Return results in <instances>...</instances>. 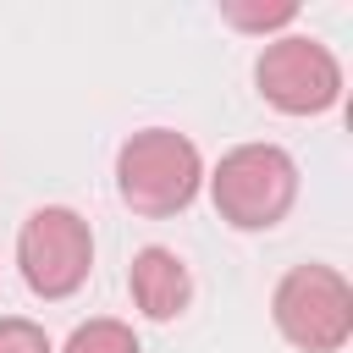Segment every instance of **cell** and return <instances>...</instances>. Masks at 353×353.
Returning a JSON list of instances; mask_svg holds the SVG:
<instances>
[{"instance_id": "obj_7", "label": "cell", "mask_w": 353, "mask_h": 353, "mask_svg": "<svg viewBox=\"0 0 353 353\" xmlns=\"http://www.w3.org/2000/svg\"><path fill=\"white\" fill-rule=\"evenodd\" d=\"M66 353H138V336L121 320H88V325L72 331Z\"/></svg>"}, {"instance_id": "obj_3", "label": "cell", "mask_w": 353, "mask_h": 353, "mask_svg": "<svg viewBox=\"0 0 353 353\" xmlns=\"http://www.w3.org/2000/svg\"><path fill=\"white\" fill-rule=\"evenodd\" d=\"M276 325L303 353H336L353 336V287L331 265H292L270 298Z\"/></svg>"}, {"instance_id": "obj_1", "label": "cell", "mask_w": 353, "mask_h": 353, "mask_svg": "<svg viewBox=\"0 0 353 353\" xmlns=\"http://www.w3.org/2000/svg\"><path fill=\"white\" fill-rule=\"evenodd\" d=\"M204 182V165H199V149L171 132V127H149V132H132L116 154V188L121 199L138 210V215H176L193 204Z\"/></svg>"}, {"instance_id": "obj_2", "label": "cell", "mask_w": 353, "mask_h": 353, "mask_svg": "<svg viewBox=\"0 0 353 353\" xmlns=\"http://www.w3.org/2000/svg\"><path fill=\"white\" fill-rule=\"evenodd\" d=\"M210 193H215L221 221H232L237 232H265V226H276L292 210V199H298V165L276 143H237L215 165Z\"/></svg>"}, {"instance_id": "obj_9", "label": "cell", "mask_w": 353, "mask_h": 353, "mask_svg": "<svg viewBox=\"0 0 353 353\" xmlns=\"http://www.w3.org/2000/svg\"><path fill=\"white\" fill-rule=\"evenodd\" d=\"M226 17L237 28H281V22L298 17V6L292 0H281V6H226Z\"/></svg>"}, {"instance_id": "obj_4", "label": "cell", "mask_w": 353, "mask_h": 353, "mask_svg": "<svg viewBox=\"0 0 353 353\" xmlns=\"http://www.w3.org/2000/svg\"><path fill=\"white\" fill-rule=\"evenodd\" d=\"M17 265H22V281L39 298H72L88 281V265H94L88 221L66 204L33 210L17 232Z\"/></svg>"}, {"instance_id": "obj_5", "label": "cell", "mask_w": 353, "mask_h": 353, "mask_svg": "<svg viewBox=\"0 0 353 353\" xmlns=\"http://www.w3.org/2000/svg\"><path fill=\"white\" fill-rule=\"evenodd\" d=\"M254 83L259 94L287 110V116H314V110H331L336 94H342V66L336 55L320 44V39H303V33H287L276 44H265L259 66H254Z\"/></svg>"}, {"instance_id": "obj_8", "label": "cell", "mask_w": 353, "mask_h": 353, "mask_svg": "<svg viewBox=\"0 0 353 353\" xmlns=\"http://www.w3.org/2000/svg\"><path fill=\"white\" fill-rule=\"evenodd\" d=\"M0 353H50V336H44L33 320L6 314V320H0Z\"/></svg>"}, {"instance_id": "obj_6", "label": "cell", "mask_w": 353, "mask_h": 353, "mask_svg": "<svg viewBox=\"0 0 353 353\" xmlns=\"http://www.w3.org/2000/svg\"><path fill=\"white\" fill-rule=\"evenodd\" d=\"M132 303L149 314V320H176L193 298V281H188V265L171 254V248H143L132 259Z\"/></svg>"}]
</instances>
